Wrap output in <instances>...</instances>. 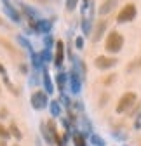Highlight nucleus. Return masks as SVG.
<instances>
[{
  "label": "nucleus",
  "instance_id": "nucleus-14",
  "mask_svg": "<svg viewBox=\"0 0 141 146\" xmlns=\"http://www.w3.org/2000/svg\"><path fill=\"white\" fill-rule=\"evenodd\" d=\"M115 7H117V0H104L103 5L99 7V14H101V16H106V14H110Z\"/></svg>",
  "mask_w": 141,
  "mask_h": 146
},
{
  "label": "nucleus",
  "instance_id": "nucleus-24",
  "mask_svg": "<svg viewBox=\"0 0 141 146\" xmlns=\"http://www.w3.org/2000/svg\"><path fill=\"white\" fill-rule=\"evenodd\" d=\"M59 101L63 103V106H65V108L68 110V111H70V110H72V101L68 99V96H66L65 92H61V98H59Z\"/></svg>",
  "mask_w": 141,
  "mask_h": 146
},
{
  "label": "nucleus",
  "instance_id": "nucleus-3",
  "mask_svg": "<svg viewBox=\"0 0 141 146\" xmlns=\"http://www.w3.org/2000/svg\"><path fill=\"white\" fill-rule=\"evenodd\" d=\"M138 101V96L134 92H126V94H122V98L118 99L117 103V108H115V111L117 113H127L129 110L136 104Z\"/></svg>",
  "mask_w": 141,
  "mask_h": 146
},
{
  "label": "nucleus",
  "instance_id": "nucleus-19",
  "mask_svg": "<svg viewBox=\"0 0 141 146\" xmlns=\"http://www.w3.org/2000/svg\"><path fill=\"white\" fill-rule=\"evenodd\" d=\"M91 28H92V19L91 17H84L82 19V31H84V35H89Z\"/></svg>",
  "mask_w": 141,
  "mask_h": 146
},
{
  "label": "nucleus",
  "instance_id": "nucleus-12",
  "mask_svg": "<svg viewBox=\"0 0 141 146\" xmlns=\"http://www.w3.org/2000/svg\"><path fill=\"white\" fill-rule=\"evenodd\" d=\"M30 59H31V66H33V70L35 71H42V68L45 66V63H44V59H42V54L40 52H33V54H30Z\"/></svg>",
  "mask_w": 141,
  "mask_h": 146
},
{
  "label": "nucleus",
  "instance_id": "nucleus-21",
  "mask_svg": "<svg viewBox=\"0 0 141 146\" xmlns=\"http://www.w3.org/2000/svg\"><path fill=\"white\" fill-rule=\"evenodd\" d=\"M9 132H11V136H12V137H16V139H21V137H23V134H21V131H19V127H17L16 123H11Z\"/></svg>",
  "mask_w": 141,
  "mask_h": 146
},
{
  "label": "nucleus",
  "instance_id": "nucleus-29",
  "mask_svg": "<svg viewBox=\"0 0 141 146\" xmlns=\"http://www.w3.org/2000/svg\"><path fill=\"white\" fill-rule=\"evenodd\" d=\"M75 47L77 49H84V38H82V36H77V38H75Z\"/></svg>",
  "mask_w": 141,
  "mask_h": 146
},
{
  "label": "nucleus",
  "instance_id": "nucleus-18",
  "mask_svg": "<svg viewBox=\"0 0 141 146\" xmlns=\"http://www.w3.org/2000/svg\"><path fill=\"white\" fill-rule=\"evenodd\" d=\"M17 44H19V45H21L23 49H26V50H28L30 54H33V52H35V50L31 49V44H30V42H28V40L25 38L23 35H17Z\"/></svg>",
  "mask_w": 141,
  "mask_h": 146
},
{
  "label": "nucleus",
  "instance_id": "nucleus-17",
  "mask_svg": "<svg viewBox=\"0 0 141 146\" xmlns=\"http://www.w3.org/2000/svg\"><path fill=\"white\" fill-rule=\"evenodd\" d=\"M21 5V9H23V12L30 17V19H39V12L35 11V9H31L30 5H26V4H19Z\"/></svg>",
  "mask_w": 141,
  "mask_h": 146
},
{
  "label": "nucleus",
  "instance_id": "nucleus-33",
  "mask_svg": "<svg viewBox=\"0 0 141 146\" xmlns=\"http://www.w3.org/2000/svg\"><path fill=\"white\" fill-rule=\"evenodd\" d=\"M0 117H7V110H5V108L0 110Z\"/></svg>",
  "mask_w": 141,
  "mask_h": 146
},
{
  "label": "nucleus",
  "instance_id": "nucleus-9",
  "mask_svg": "<svg viewBox=\"0 0 141 146\" xmlns=\"http://www.w3.org/2000/svg\"><path fill=\"white\" fill-rule=\"evenodd\" d=\"M2 4H4V12H5V16H9L14 23H19V21H21L19 11H17L16 7H12V5L9 4V0H2Z\"/></svg>",
  "mask_w": 141,
  "mask_h": 146
},
{
  "label": "nucleus",
  "instance_id": "nucleus-5",
  "mask_svg": "<svg viewBox=\"0 0 141 146\" xmlns=\"http://www.w3.org/2000/svg\"><path fill=\"white\" fill-rule=\"evenodd\" d=\"M68 84H70V90L73 94H78L82 90V75H80V71L75 64H73L72 71L68 73Z\"/></svg>",
  "mask_w": 141,
  "mask_h": 146
},
{
  "label": "nucleus",
  "instance_id": "nucleus-11",
  "mask_svg": "<svg viewBox=\"0 0 141 146\" xmlns=\"http://www.w3.org/2000/svg\"><path fill=\"white\" fill-rule=\"evenodd\" d=\"M106 26H108V23L104 21V19L98 21V25H96V28H94V33H92V40H94V42H99V40L103 38L104 31H106Z\"/></svg>",
  "mask_w": 141,
  "mask_h": 146
},
{
  "label": "nucleus",
  "instance_id": "nucleus-7",
  "mask_svg": "<svg viewBox=\"0 0 141 146\" xmlns=\"http://www.w3.org/2000/svg\"><path fill=\"white\" fill-rule=\"evenodd\" d=\"M54 49H56V52H54V59H52V63H54L56 68H61L63 63H65V42L63 40H56Z\"/></svg>",
  "mask_w": 141,
  "mask_h": 146
},
{
  "label": "nucleus",
  "instance_id": "nucleus-6",
  "mask_svg": "<svg viewBox=\"0 0 141 146\" xmlns=\"http://www.w3.org/2000/svg\"><path fill=\"white\" fill-rule=\"evenodd\" d=\"M136 17V5L134 4H126L120 9V12L117 14V23H129Z\"/></svg>",
  "mask_w": 141,
  "mask_h": 146
},
{
  "label": "nucleus",
  "instance_id": "nucleus-15",
  "mask_svg": "<svg viewBox=\"0 0 141 146\" xmlns=\"http://www.w3.org/2000/svg\"><path fill=\"white\" fill-rule=\"evenodd\" d=\"M49 111H51V115L54 118L61 117V104H59V101H56V99L49 101Z\"/></svg>",
  "mask_w": 141,
  "mask_h": 146
},
{
  "label": "nucleus",
  "instance_id": "nucleus-1",
  "mask_svg": "<svg viewBox=\"0 0 141 146\" xmlns=\"http://www.w3.org/2000/svg\"><path fill=\"white\" fill-rule=\"evenodd\" d=\"M40 131H42V137H44V141L47 143V146H66V143H65V139L59 136V132H58V129H56V123H54V120H47V122H44L42 125H40Z\"/></svg>",
  "mask_w": 141,
  "mask_h": 146
},
{
  "label": "nucleus",
  "instance_id": "nucleus-34",
  "mask_svg": "<svg viewBox=\"0 0 141 146\" xmlns=\"http://www.w3.org/2000/svg\"><path fill=\"white\" fill-rule=\"evenodd\" d=\"M19 70H21V71H23V73H26V71H28V68H26V66H25V64H21V66H19Z\"/></svg>",
  "mask_w": 141,
  "mask_h": 146
},
{
  "label": "nucleus",
  "instance_id": "nucleus-2",
  "mask_svg": "<svg viewBox=\"0 0 141 146\" xmlns=\"http://www.w3.org/2000/svg\"><path fill=\"white\" fill-rule=\"evenodd\" d=\"M124 47V36H122L117 30L110 31L108 36H106V42H104V49H106L110 54H117L122 50Z\"/></svg>",
  "mask_w": 141,
  "mask_h": 146
},
{
  "label": "nucleus",
  "instance_id": "nucleus-28",
  "mask_svg": "<svg viewBox=\"0 0 141 146\" xmlns=\"http://www.w3.org/2000/svg\"><path fill=\"white\" fill-rule=\"evenodd\" d=\"M91 4H92L91 0H82V5H80L82 14H85V12H87V9H89V5H91Z\"/></svg>",
  "mask_w": 141,
  "mask_h": 146
},
{
  "label": "nucleus",
  "instance_id": "nucleus-13",
  "mask_svg": "<svg viewBox=\"0 0 141 146\" xmlns=\"http://www.w3.org/2000/svg\"><path fill=\"white\" fill-rule=\"evenodd\" d=\"M66 84H68V73L58 71V75H56V85H58V89H59V92H65Z\"/></svg>",
  "mask_w": 141,
  "mask_h": 146
},
{
  "label": "nucleus",
  "instance_id": "nucleus-22",
  "mask_svg": "<svg viewBox=\"0 0 141 146\" xmlns=\"http://www.w3.org/2000/svg\"><path fill=\"white\" fill-rule=\"evenodd\" d=\"M80 120H82V125H84V131H82V132H84L85 136H87V134H92V127H91V122L87 120L85 117H82Z\"/></svg>",
  "mask_w": 141,
  "mask_h": 146
},
{
  "label": "nucleus",
  "instance_id": "nucleus-4",
  "mask_svg": "<svg viewBox=\"0 0 141 146\" xmlns=\"http://www.w3.org/2000/svg\"><path fill=\"white\" fill-rule=\"evenodd\" d=\"M49 94L45 92V90H35V92L31 94L30 98V104L33 110H37V111H40V110H45L49 106Z\"/></svg>",
  "mask_w": 141,
  "mask_h": 146
},
{
  "label": "nucleus",
  "instance_id": "nucleus-16",
  "mask_svg": "<svg viewBox=\"0 0 141 146\" xmlns=\"http://www.w3.org/2000/svg\"><path fill=\"white\" fill-rule=\"evenodd\" d=\"M73 144L75 146H87V139H85V134L82 131H73Z\"/></svg>",
  "mask_w": 141,
  "mask_h": 146
},
{
  "label": "nucleus",
  "instance_id": "nucleus-23",
  "mask_svg": "<svg viewBox=\"0 0 141 146\" xmlns=\"http://www.w3.org/2000/svg\"><path fill=\"white\" fill-rule=\"evenodd\" d=\"M44 45H45V49H49V50H51L52 47H54V45H56V42H54V38H52V35H49V33H47V35L44 36Z\"/></svg>",
  "mask_w": 141,
  "mask_h": 146
},
{
  "label": "nucleus",
  "instance_id": "nucleus-31",
  "mask_svg": "<svg viewBox=\"0 0 141 146\" xmlns=\"http://www.w3.org/2000/svg\"><path fill=\"white\" fill-rule=\"evenodd\" d=\"M113 137H115V139H122V141H124L127 136H126V134H118V132H113Z\"/></svg>",
  "mask_w": 141,
  "mask_h": 146
},
{
  "label": "nucleus",
  "instance_id": "nucleus-27",
  "mask_svg": "<svg viewBox=\"0 0 141 146\" xmlns=\"http://www.w3.org/2000/svg\"><path fill=\"white\" fill-rule=\"evenodd\" d=\"M77 4H78V0H66V11L68 12H73L75 7H77Z\"/></svg>",
  "mask_w": 141,
  "mask_h": 146
},
{
  "label": "nucleus",
  "instance_id": "nucleus-36",
  "mask_svg": "<svg viewBox=\"0 0 141 146\" xmlns=\"http://www.w3.org/2000/svg\"><path fill=\"white\" fill-rule=\"evenodd\" d=\"M138 118H139V120H141V113H139V117H138Z\"/></svg>",
  "mask_w": 141,
  "mask_h": 146
},
{
  "label": "nucleus",
  "instance_id": "nucleus-30",
  "mask_svg": "<svg viewBox=\"0 0 141 146\" xmlns=\"http://www.w3.org/2000/svg\"><path fill=\"white\" fill-rule=\"evenodd\" d=\"M132 63H134V64H129V68H127L129 71H132L134 68H139V66H141V59H136V61H132Z\"/></svg>",
  "mask_w": 141,
  "mask_h": 146
},
{
  "label": "nucleus",
  "instance_id": "nucleus-8",
  "mask_svg": "<svg viewBox=\"0 0 141 146\" xmlns=\"http://www.w3.org/2000/svg\"><path fill=\"white\" fill-rule=\"evenodd\" d=\"M117 63H118L117 58H108V56H98V58L94 59V66H96L98 70H110V68H113Z\"/></svg>",
  "mask_w": 141,
  "mask_h": 146
},
{
  "label": "nucleus",
  "instance_id": "nucleus-35",
  "mask_svg": "<svg viewBox=\"0 0 141 146\" xmlns=\"http://www.w3.org/2000/svg\"><path fill=\"white\" fill-rule=\"evenodd\" d=\"M0 146H7V141L5 139H0Z\"/></svg>",
  "mask_w": 141,
  "mask_h": 146
},
{
  "label": "nucleus",
  "instance_id": "nucleus-26",
  "mask_svg": "<svg viewBox=\"0 0 141 146\" xmlns=\"http://www.w3.org/2000/svg\"><path fill=\"white\" fill-rule=\"evenodd\" d=\"M11 137V132H9V129H5V127L2 125V123H0V139H9Z\"/></svg>",
  "mask_w": 141,
  "mask_h": 146
},
{
  "label": "nucleus",
  "instance_id": "nucleus-25",
  "mask_svg": "<svg viewBox=\"0 0 141 146\" xmlns=\"http://www.w3.org/2000/svg\"><path fill=\"white\" fill-rule=\"evenodd\" d=\"M40 54H42V59H44V63H49V61H52V59H54V56L51 54V50H49V49H44Z\"/></svg>",
  "mask_w": 141,
  "mask_h": 146
},
{
  "label": "nucleus",
  "instance_id": "nucleus-10",
  "mask_svg": "<svg viewBox=\"0 0 141 146\" xmlns=\"http://www.w3.org/2000/svg\"><path fill=\"white\" fill-rule=\"evenodd\" d=\"M42 84H44V90L47 94H52L54 92V82H52L51 75H49V70L44 66L42 68Z\"/></svg>",
  "mask_w": 141,
  "mask_h": 146
},
{
  "label": "nucleus",
  "instance_id": "nucleus-32",
  "mask_svg": "<svg viewBox=\"0 0 141 146\" xmlns=\"http://www.w3.org/2000/svg\"><path fill=\"white\" fill-rule=\"evenodd\" d=\"M0 75H2V77H5V75H7V71H5V68H4V64H2V63H0Z\"/></svg>",
  "mask_w": 141,
  "mask_h": 146
},
{
  "label": "nucleus",
  "instance_id": "nucleus-20",
  "mask_svg": "<svg viewBox=\"0 0 141 146\" xmlns=\"http://www.w3.org/2000/svg\"><path fill=\"white\" fill-rule=\"evenodd\" d=\"M89 139H91V144H92V146H106V143H104V139H103L101 136L94 134V132L91 134V137H89Z\"/></svg>",
  "mask_w": 141,
  "mask_h": 146
}]
</instances>
